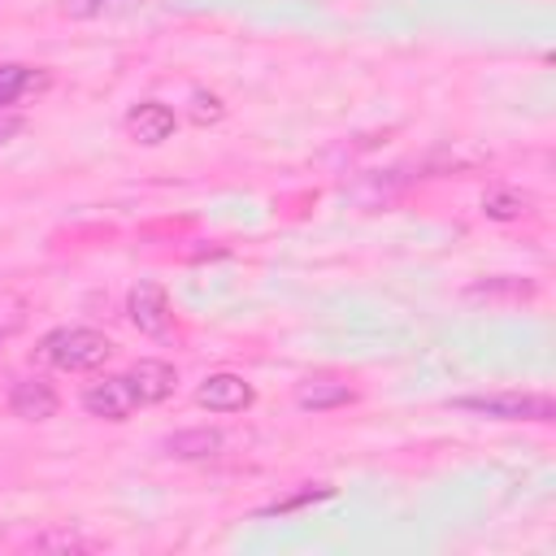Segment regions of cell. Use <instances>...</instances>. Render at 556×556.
I'll use <instances>...</instances> for the list:
<instances>
[{"label":"cell","instance_id":"cell-4","mask_svg":"<svg viewBox=\"0 0 556 556\" xmlns=\"http://www.w3.org/2000/svg\"><path fill=\"white\" fill-rule=\"evenodd\" d=\"M174 126H178V117H174V109L161 104V100H143V104H135V109L126 113V130H130V139L143 143V148L165 143V139L174 135Z\"/></svg>","mask_w":556,"mask_h":556},{"label":"cell","instance_id":"cell-3","mask_svg":"<svg viewBox=\"0 0 556 556\" xmlns=\"http://www.w3.org/2000/svg\"><path fill=\"white\" fill-rule=\"evenodd\" d=\"M135 404H139V400H135L126 374H122V378L91 382V387L83 391V408H87L91 417H104V421H126V417L135 413Z\"/></svg>","mask_w":556,"mask_h":556},{"label":"cell","instance_id":"cell-8","mask_svg":"<svg viewBox=\"0 0 556 556\" xmlns=\"http://www.w3.org/2000/svg\"><path fill=\"white\" fill-rule=\"evenodd\" d=\"M9 408L22 421H48L56 413V391L43 378H17L13 391H9Z\"/></svg>","mask_w":556,"mask_h":556},{"label":"cell","instance_id":"cell-12","mask_svg":"<svg viewBox=\"0 0 556 556\" xmlns=\"http://www.w3.org/2000/svg\"><path fill=\"white\" fill-rule=\"evenodd\" d=\"M526 204H530L526 195H517V191H504V187H500V191H486V195H482V213H486V217H495V222L521 217V213H526Z\"/></svg>","mask_w":556,"mask_h":556},{"label":"cell","instance_id":"cell-13","mask_svg":"<svg viewBox=\"0 0 556 556\" xmlns=\"http://www.w3.org/2000/svg\"><path fill=\"white\" fill-rule=\"evenodd\" d=\"M30 83H35V74L26 65H0V109H9Z\"/></svg>","mask_w":556,"mask_h":556},{"label":"cell","instance_id":"cell-16","mask_svg":"<svg viewBox=\"0 0 556 556\" xmlns=\"http://www.w3.org/2000/svg\"><path fill=\"white\" fill-rule=\"evenodd\" d=\"M500 291H513V295H530L534 287H530V282H478V287H469V295H500Z\"/></svg>","mask_w":556,"mask_h":556},{"label":"cell","instance_id":"cell-15","mask_svg":"<svg viewBox=\"0 0 556 556\" xmlns=\"http://www.w3.org/2000/svg\"><path fill=\"white\" fill-rule=\"evenodd\" d=\"M30 547H61V552H83V547H91L83 534H74V530H56V534H35L30 539Z\"/></svg>","mask_w":556,"mask_h":556},{"label":"cell","instance_id":"cell-14","mask_svg":"<svg viewBox=\"0 0 556 556\" xmlns=\"http://www.w3.org/2000/svg\"><path fill=\"white\" fill-rule=\"evenodd\" d=\"M222 113H226L222 96H213V91H195V96H191V122L208 126V122H222Z\"/></svg>","mask_w":556,"mask_h":556},{"label":"cell","instance_id":"cell-9","mask_svg":"<svg viewBox=\"0 0 556 556\" xmlns=\"http://www.w3.org/2000/svg\"><path fill=\"white\" fill-rule=\"evenodd\" d=\"M222 443H226L222 430H213V426H195V430H178V434H169V439L161 443V452L174 456V460H208V456L222 452Z\"/></svg>","mask_w":556,"mask_h":556},{"label":"cell","instance_id":"cell-2","mask_svg":"<svg viewBox=\"0 0 556 556\" xmlns=\"http://www.w3.org/2000/svg\"><path fill=\"white\" fill-rule=\"evenodd\" d=\"M456 408L465 413H478V417H495V421H552L556 417V404L547 395H534V391H491V395H460L452 400Z\"/></svg>","mask_w":556,"mask_h":556},{"label":"cell","instance_id":"cell-11","mask_svg":"<svg viewBox=\"0 0 556 556\" xmlns=\"http://www.w3.org/2000/svg\"><path fill=\"white\" fill-rule=\"evenodd\" d=\"M143 4L148 0H65V13L70 17H122V13H135Z\"/></svg>","mask_w":556,"mask_h":556},{"label":"cell","instance_id":"cell-17","mask_svg":"<svg viewBox=\"0 0 556 556\" xmlns=\"http://www.w3.org/2000/svg\"><path fill=\"white\" fill-rule=\"evenodd\" d=\"M330 495V486H304L300 495H291V500H278L269 513H287V508H295V504H308V500H326Z\"/></svg>","mask_w":556,"mask_h":556},{"label":"cell","instance_id":"cell-1","mask_svg":"<svg viewBox=\"0 0 556 556\" xmlns=\"http://www.w3.org/2000/svg\"><path fill=\"white\" fill-rule=\"evenodd\" d=\"M43 356L56 365V369H70V374H83V369H96L113 356V343L100 334V330H87V326H61L43 339Z\"/></svg>","mask_w":556,"mask_h":556},{"label":"cell","instance_id":"cell-10","mask_svg":"<svg viewBox=\"0 0 556 556\" xmlns=\"http://www.w3.org/2000/svg\"><path fill=\"white\" fill-rule=\"evenodd\" d=\"M348 400H352V391H348L343 382H330V378H313V382H304V387L295 391V404H300V408H313V413L339 408V404H348Z\"/></svg>","mask_w":556,"mask_h":556},{"label":"cell","instance_id":"cell-5","mask_svg":"<svg viewBox=\"0 0 556 556\" xmlns=\"http://www.w3.org/2000/svg\"><path fill=\"white\" fill-rule=\"evenodd\" d=\"M126 382H130V391H135L139 404H161V400L174 395L178 374H174L169 361H152V356H148V361H135V365H130Z\"/></svg>","mask_w":556,"mask_h":556},{"label":"cell","instance_id":"cell-6","mask_svg":"<svg viewBox=\"0 0 556 556\" xmlns=\"http://www.w3.org/2000/svg\"><path fill=\"white\" fill-rule=\"evenodd\" d=\"M195 404H204L208 413H243L252 404V387L239 374H208L195 391Z\"/></svg>","mask_w":556,"mask_h":556},{"label":"cell","instance_id":"cell-18","mask_svg":"<svg viewBox=\"0 0 556 556\" xmlns=\"http://www.w3.org/2000/svg\"><path fill=\"white\" fill-rule=\"evenodd\" d=\"M22 126H26L22 117H0V143H9L13 135H22Z\"/></svg>","mask_w":556,"mask_h":556},{"label":"cell","instance_id":"cell-7","mask_svg":"<svg viewBox=\"0 0 556 556\" xmlns=\"http://www.w3.org/2000/svg\"><path fill=\"white\" fill-rule=\"evenodd\" d=\"M126 313H130V321H135L143 334H165V330H169V300H165V291H161L156 282L130 287Z\"/></svg>","mask_w":556,"mask_h":556}]
</instances>
